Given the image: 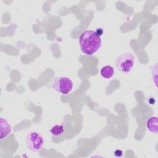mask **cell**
I'll use <instances>...</instances> for the list:
<instances>
[{
  "instance_id": "6da1fadb",
  "label": "cell",
  "mask_w": 158,
  "mask_h": 158,
  "mask_svg": "<svg viewBox=\"0 0 158 158\" xmlns=\"http://www.w3.org/2000/svg\"><path fill=\"white\" fill-rule=\"evenodd\" d=\"M79 44L83 53L92 55L101 48L102 40L95 31L86 30L83 31L80 36Z\"/></svg>"
},
{
  "instance_id": "7a4b0ae2",
  "label": "cell",
  "mask_w": 158,
  "mask_h": 158,
  "mask_svg": "<svg viewBox=\"0 0 158 158\" xmlns=\"http://www.w3.org/2000/svg\"><path fill=\"white\" fill-rule=\"evenodd\" d=\"M135 56L130 52H124L119 55L115 60L117 69L122 73H128L133 69L135 64Z\"/></svg>"
},
{
  "instance_id": "3957f363",
  "label": "cell",
  "mask_w": 158,
  "mask_h": 158,
  "mask_svg": "<svg viewBox=\"0 0 158 158\" xmlns=\"http://www.w3.org/2000/svg\"><path fill=\"white\" fill-rule=\"evenodd\" d=\"M44 138L42 135L36 131L30 132L26 139L27 149L33 152L40 151L44 146Z\"/></svg>"
},
{
  "instance_id": "277c9868",
  "label": "cell",
  "mask_w": 158,
  "mask_h": 158,
  "mask_svg": "<svg viewBox=\"0 0 158 158\" xmlns=\"http://www.w3.org/2000/svg\"><path fill=\"white\" fill-rule=\"evenodd\" d=\"M52 86L58 93L67 94L73 89V82L67 77H57L54 79Z\"/></svg>"
},
{
  "instance_id": "5b68a950",
  "label": "cell",
  "mask_w": 158,
  "mask_h": 158,
  "mask_svg": "<svg viewBox=\"0 0 158 158\" xmlns=\"http://www.w3.org/2000/svg\"><path fill=\"white\" fill-rule=\"evenodd\" d=\"M12 131L10 123L4 117H1V139L6 138Z\"/></svg>"
},
{
  "instance_id": "8992f818",
  "label": "cell",
  "mask_w": 158,
  "mask_h": 158,
  "mask_svg": "<svg viewBox=\"0 0 158 158\" xmlns=\"http://www.w3.org/2000/svg\"><path fill=\"white\" fill-rule=\"evenodd\" d=\"M146 127L152 133H157L158 132V118L157 116L150 117L146 122Z\"/></svg>"
},
{
  "instance_id": "52a82bcc",
  "label": "cell",
  "mask_w": 158,
  "mask_h": 158,
  "mask_svg": "<svg viewBox=\"0 0 158 158\" xmlns=\"http://www.w3.org/2000/svg\"><path fill=\"white\" fill-rule=\"evenodd\" d=\"M115 71L113 67L107 65L102 67L100 70V74L104 78L109 79L112 78L114 75Z\"/></svg>"
},
{
  "instance_id": "ba28073f",
  "label": "cell",
  "mask_w": 158,
  "mask_h": 158,
  "mask_svg": "<svg viewBox=\"0 0 158 158\" xmlns=\"http://www.w3.org/2000/svg\"><path fill=\"white\" fill-rule=\"evenodd\" d=\"M64 132V127L63 125H54L50 129V133L53 136L62 135Z\"/></svg>"
},
{
  "instance_id": "9c48e42d",
  "label": "cell",
  "mask_w": 158,
  "mask_h": 158,
  "mask_svg": "<svg viewBox=\"0 0 158 158\" xmlns=\"http://www.w3.org/2000/svg\"><path fill=\"white\" fill-rule=\"evenodd\" d=\"M114 156H115V157H120L122 156V155H123V152H122V151L120 150V149H117V150H115V151H114Z\"/></svg>"
},
{
  "instance_id": "30bf717a",
  "label": "cell",
  "mask_w": 158,
  "mask_h": 158,
  "mask_svg": "<svg viewBox=\"0 0 158 158\" xmlns=\"http://www.w3.org/2000/svg\"><path fill=\"white\" fill-rule=\"evenodd\" d=\"M96 32V33L99 35V36H101L102 34L103 33V30L102 28H97L96 30L95 31Z\"/></svg>"
}]
</instances>
